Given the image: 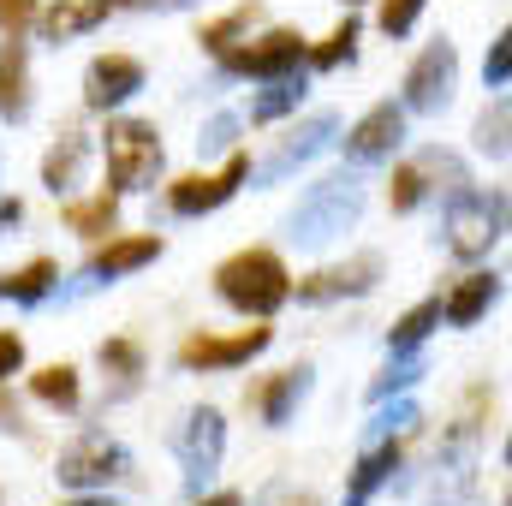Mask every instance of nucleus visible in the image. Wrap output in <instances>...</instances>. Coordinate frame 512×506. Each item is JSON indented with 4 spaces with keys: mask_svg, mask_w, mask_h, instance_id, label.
<instances>
[{
    "mask_svg": "<svg viewBox=\"0 0 512 506\" xmlns=\"http://www.w3.org/2000/svg\"><path fill=\"white\" fill-rule=\"evenodd\" d=\"M292 506H316V501H310V495H298V501H292Z\"/></svg>",
    "mask_w": 512,
    "mask_h": 506,
    "instance_id": "37998d69",
    "label": "nucleus"
},
{
    "mask_svg": "<svg viewBox=\"0 0 512 506\" xmlns=\"http://www.w3.org/2000/svg\"><path fill=\"white\" fill-rule=\"evenodd\" d=\"M173 447H179V465H185V477H191V483H203V477L221 465V453H227V423H221V411H215V405L191 411Z\"/></svg>",
    "mask_w": 512,
    "mask_h": 506,
    "instance_id": "9d476101",
    "label": "nucleus"
},
{
    "mask_svg": "<svg viewBox=\"0 0 512 506\" xmlns=\"http://www.w3.org/2000/svg\"><path fill=\"white\" fill-rule=\"evenodd\" d=\"M137 90H143V66H137L131 54H102V60L90 66V78H84V102H90V108H120Z\"/></svg>",
    "mask_w": 512,
    "mask_h": 506,
    "instance_id": "ddd939ff",
    "label": "nucleus"
},
{
    "mask_svg": "<svg viewBox=\"0 0 512 506\" xmlns=\"http://www.w3.org/2000/svg\"><path fill=\"white\" fill-rule=\"evenodd\" d=\"M435 328H441V298H423V304H411V310L393 322L387 346H393V352H417V346H423Z\"/></svg>",
    "mask_w": 512,
    "mask_h": 506,
    "instance_id": "5701e85b",
    "label": "nucleus"
},
{
    "mask_svg": "<svg viewBox=\"0 0 512 506\" xmlns=\"http://www.w3.org/2000/svg\"><path fill=\"white\" fill-rule=\"evenodd\" d=\"M203 506H245L239 495H215V501H203Z\"/></svg>",
    "mask_w": 512,
    "mask_h": 506,
    "instance_id": "a19ab883",
    "label": "nucleus"
},
{
    "mask_svg": "<svg viewBox=\"0 0 512 506\" xmlns=\"http://www.w3.org/2000/svg\"><path fill=\"white\" fill-rule=\"evenodd\" d=\"M346 6H358V0H346Z\"/></svg>",
    "mask_w": 512,
    "mask_h": 506,
    "instance_id": "c03bdc74",
    "label": "nucleus"
},
{
    "mask_svg": "<svg viewBox=\"0 0 512 506\" xmlns=\"http://www.w3.org/2000/svg\"><path fill=\"white\" fill-rule=\"evenodd\" d=\"M102 370H114V376H143L137 340H102Z\"/></svg>",
    "mask_w": 512,
    "mask_h": 506,
    "instance_id": "473e14b6",
    "label": "nucleus"
},
{
    "mask_svg": "<svg viewBox=\"0 0 512 506\" xmlns=\"http://www.w3.org/2000/svg\"><path fill=\"white\" fill-rule=\"evenodd\" d=\"M483 78H489L495 90H501V84L512 78V36H507V30H501V36L489 42V60H483Z\"/></svg>",
    "mask_w": 512,
    "mask_h": 506,
    "instance_id": "72a5a7b5",
    "label": "nucleus"
},
{
    "mask_svg": "<svg viewBox=\"0 0 512 506\" xmlns=\"http://www.w3.org/2000/svg\"><path fill=\"white\" fill-rule=\"evenodd\" d=\"M501 227H507V197L495 191V197H477V191H459L453 197V209H447V251L453 256H489V245L501 239Z\"/></svg>",
    "mask_w": 512,
    "mask_h": 506,
    "instance_id": "7ed1b4c3",
    "label": "nucleus"
},
{
    "mask_svg": "<svg viewBox=\"0 0 512 506\" xmlns=\"http://www.w3.org/2000/svg\"><path fill=\"white\" fill-rule=\"evenodd\" d=\"M352 48H358V18H346V24H340L322 48H304V60H310L316 72H334L340 60H352Z\"/></svg>",
    "mask_w": 512,
    "mask_h": 506,
    "instance_id": "cd10ccee",
    "label": "nucleus"
},
{
    "mask_svg": "<svg viewBox=\"0 0 512 506\" xmlns=\"http://www.w3.org/2000/svg\"><path fill=\"white\" fill-rule=\"evenodd\" d=\"M298 102H304V84H292V78H268V90L251 102V120H256V126H268V120L292 114Z\"/></svg>",
    "mask_w": 512,
    "mask_h": 506,
    "instance_id": "393cba45",
    "label": "nucleus"
},
{
    "mask_svg": "<svg viewBox=\"0 0 512 506\" xmlns=\"http://www.w3.org/2000/svg\"><path fill=\"white\" fill-rule=\"evenodd\" d=\"M108 173L120 191H137L161 173V137L143 120H114L108 126Z\"/></svg>",
    "mask_w": 512,
    "mask_h": 506,
    "instance_id": "20e7f679",
    "label": "nucleus"
},
{
    "mask_svg": "<svg viewBox=\"0 0 512 506\" xmlns=\"http://www.w3.org/2000/svg\"><path fill=\"white\" fill-rule=\"evenodd\" d=\"M382 280V256H352V262H340V268H322V274H310V280H298V298H310V304H322V298H346V292H370Z\"/></svg>",
    "mask_w": 512,
    "mask_h": 506,
    "instance_id": "f8f14e48",
    "label": "nucleus"
},
{
    "mask_svg": "<svg viewBox=\"0 0 512 506\" xmlns=\"http://www.w3.org/2000/svg\"><path fill=\"white\" fill-rule=\"evenodd\" d=\"M102 18H108V0H54V6L42 12V36H48V42H72V36L96 30Z\"/></svg>",
    "mask_w": 512,
    "mask_h": 506,
    "instance_id": "aec40b11",
    "label": "nucleus"
},
{
    "mask_svg": "<svg viewBox=\"0 0 512 506\" xmlns=\"http://www.w3.org/2000/svg\"><path fill=\"white\" fill-rule=\"evenodd\" d=\"M399 137H405V114L393 102H382V108H370L358 126L346 131V155L352 161H382V155H393Z\"/></svg>",
    "mask_w": 512,
    "mask_h": 506,
    "instance_id": "4468645a",
    "label": "nucleus"
},
{
    "mask_svg": "<svg viewBox=\"0 0 512 506\" xmlns=\"http://www.w3.org/2000/svg\"><path fill=\"white\" fill-rule=\"evenodd\" d=\"M310 393V370L298 364V370H280V376H268L262 387L251 393V405H256V417L262 423H286L292 417V405Z\"/></svg>",
    "mask_w": 512,
    "mask_h": 506,
    "instance_id": "2eb2a0df",
    "label": "nucleus"
},
{
    "mask_svg": "<svg viewBox=\"0 0 512 506\" xmlns=\"http://www.w3.org/2000/svg\"><path fill=\"white\" fill-rule=\"evenodd\" d=\"M114 477H126V453H120V441H108V435H84V441H72V447L60 453V483H66V489H102V483H114Z\"/></svg>",
    "mask_w": 512,
    "mask_h": 506,
    "instance_id": "1a4fd4ad",
    "label": "nucleus"
},
{
    "mask_svg": "<svg viewBox=\"0 0 512 506\" xmlns=\"http://www.w3.org/2000/svg\"><path fill=\"white\" fill-rule=\"evenodd\" d=\"M0 108L12 120L30 108V54H24L18 36H6V48H0Z\"/></svg>",
    "mask_w": 512,
    "mask_h": 506,
    "instance_id": "412c9836",
    "label": "nucleus"
},
{
    "mask_svg": "<svg viewBox=\"0 0 512 506\" xmlns=\"http://www.w3.org/2000/svg\"><path fill=\"white\" fill-rule=\"evenodd\" d=\"M393 358H399V364H393L387 376L370 381V399H376V405H382V399H393L399 387H411V381L423 376V358H417V352H393Z\"/></svg>",
    "mask_w": 512,
    "mask_h": 506,
    "instance_id": "7c9ffc66",
    "label": "nucleus"
},
{
    "mask_svg": "<svg viewBox=\"0 0 512 506\" xmlns=\"http://www.w3.org/2000/svg\"><path fill=\"white\" fill-rule=\"evenodd\" d=\"M84 161H90V137H78V131H66L54 149H48V161H42V185L54 191V197H66L78 179H84Z\"/></svg>",
    "mask_w": 512,
    "mask_h": 506,
    "instance_id": "a211bd4d",
    "label": "nucleus"
},
{
    "mask_svg": "<svg viewBox=\"0 0 512 506\" xmlns=\"http://www.w3.org/2000/svg\"><path fill=\"white\" fill-rule=\"evenodd\" d=\"M30 18H36V0H0V30L6 36H18Z\"/></svg>",
    "mask_w": 512,
    "mask_h": 506,
    "instance_id": "c9c22d12",
    "label": "nucleus"
},
{
    "mask_svg": "<svg viewBox=\"0 0 512 506\" xmlns=\"http://www.w3.org/2000/svg\"><path fill=\"white\" fill-rule=\"evenodd\" d=\"M334 131H340V120H334V114H310L304 126H292L280 143H274V149H268V161H262V179H268V185H274V179H286L292 167H304L310 155H322V149L334 143Z\"/></svg>",
    "mask_w": 512,
    "mask_h": 506,
    "instance_id": "9b49d317",
    "label": "nucleus"
},
{
    "mask_svg": "<svg viewBox=\"0 0 512 506\" xmlns=\"http://www.w3.org/2000/svg\"><path fill=\"white\" fill-rule=\"evenodd\" d=\"M274 334L268 328H239V334H191L185 346H179V364L185 370H239V364H251L256 352L268 346Z\"/></svg>",
    "mask_w": 512,
    "mask_h": 506,
    "instance_id": "6e6552de",
    "label": "nucleus"
},
{
    "mask_svg": "<svg viewBox=\"0 0 512 506\" xmlns=\"http://www.w3.org/2000/svg\"><path fill=\"white\" fill-rule=\"evenodd\" d=\"M251 18H256V0H245V6H233V12H227V18H209V24H203V30H197V42H203V48H215V54H221V48H227V42H239V36H245V30H251Z\"/></svg>",
    "mask_w": 512,
    "mask_h": 506,
    "instance_id": "bb28decb",
    "label": "nucleus"
},
{
    "mask_svg": "<svg viewBox=\"0 0 512 506\" xmlns=\"http://www.w3.org/2000/svg\"><path fill=\"white\" fill-rule=\"evenodd\" d=\"M30 393L48 399V405H60V411H72V405H78V370H72V364H48L42 376L30 381Z\"/></svg>",
    "mask_w": 512,
    "mask_h": 506,
    "instance_id": "a878e982",
    "label": "nucleus"
},
{
    "mask_svg": "<svg viewBox=\"0 0 512 506\" xmlns=\"http://www.w3.org/2000/svg\"><path fill=\"white\" fill-rule=\"evenodd\" d=\"M54 280H60V268H54L48 256H36V262H24L18 274H0V298H12V304H42V298L54 292Z\"/></svg>",
    "mask_w": 512,
    "mask_h": 506,
    "instance_id": "4be33fe9",
    "label": "nucleus"
},
{
    "mask_svg": "<svg viewBox=\"0 0 512 506\" xmlns=\"http://www.w3.org/2000/svg\"><path fill=\"white\" fill-rule=\"evenodd\" d=\"M66 506H114V501H102V495H84V501H66Z\"/></svg>",
    "mask_w": 512,
    "mask_h": 506,
    "instance_id": "79ce46f5",
    "label": "nucleus"
},
{
    "mask_svg": "<svg viewBox=\"0 0 512 506\" xmlns=\"http://www.w3.org/2000/svg\"><path fill=\"white\" fill-rule=\"evenodd\" d=\"M215 292L245 316H274L292 298V274L274 251H239L215 268Z\"/></svg>",
    "mask_w": 512,
    "mask_h": 506,
    "instance_id": "f257e3e1",
    "label": "nucleus"
},
{
    "mask_svg": "<svg viewBox=\"0 0 512 506\" xmlns=\"http://www.w3.org/2000/svg\"><path fill=\"white\" fill-rule=\"evenodd\" d=\"M18 364H24V340H18V334H0V381L12 376Z\"/></svg>",
    "mask_w": 512,
    "mask_h": 506,
    "instance_id": "e433bc0d",
    "label": "nucleus"
},
{
    "mask_svg": "<svg viewBox=\"0 0 512 506\" xmlns=\"http://www.w3.org/2000/svg\"><path fill=\"white\" fill-rule=\"evenodd\" d=\"M358 215H364V185H358L352 173L316 179V185L298 197V209H292V239H298V245H328V239H340Z\"/></svg>",
    "mask_w": 512,
    "mask_h": 506,
    "instance_id": "f03ea898",
    "label": "nucleus"
},
{
    "mask_svg": "<svg viewBox=\"0 0 512 506\" xmlns=\"http://www.w3.org/2000/svg\"><path fill=\"white\" fill-rule=\"evenodd\" d=\"M507 131H512V108H507V102H495V108L477 120V149H489L495 161H507V149H512Z\"/></svg>",
    "mask_w": 512,
    "mask_h": 506,
    "instance_id": "c85d7f7f",
    "label": "nucleus"
},
{
    "mask_svg": "<svg viewBox=\"0 0 512 506\" xmlns=\"http://www.w3.org/2000/svg\"><path fill=\"white\" fill-rule=\"evenodd\" d=\"M453 78H459V54H453V42L441 36V42H429V48L417 54V66L405 72V108L441 114L447 96H453Z\"/></svg>",
    "mask_w": 512,
    "mask_h": 506,
    "instance_id": "0eeeda50",
    "label": "nucleus"
},
{
    "mask_svg": "<svg viewBox=\"0 0 512 506\" xmlns=\"http://www.w3.org/2000/svg\"><path fill=\"white\" fill-rule=\"evenodd\" d=\"M417 12H423V0H382V30L387 36H405L417 24Z\"/></svg>",
    "mask_w": 512,
    "mask_h": 506,
    "instance_id": "f704fd0d",
    "label": "nucleus"
},
{
    "mask_svg": "<svg viewBox=\"0 0 512 506\" xmlns=\"http://www.w3.org/2000/svg\"><path fill=\"white\" fill-rule=\"evenodd\" d=\"M417 173H423V179H435V185H441L447 197H459V191L471 185V179H465V167H459V161H453L447 149H429V155L417 161Z\"/></svg>",
    "mask_w": 512,
    "mask_h": 506,
    "instance_id": "c756f323",
    "label": "nucleus"
},
{
    "mask_svg": "<svg viewBox=\"0 0 512 506\" xmlns=\"http://www.w3.org/2000/svg\"><path fill=\"white\" fill-rule=\"evenodd\" d=\"M245 179H251V155H227L221 173H185V179H173V185H167V209H173V215H209V209H221Z\"/></svg>",
    "mask_w": 512,
    "mask_h": 506,
    "instance_id": "423d86ee",
    "label": "nucleus"
},
{
    "mask_svg": "<svg viewBox=\"0 0 512 506\" xmlns=\"http://www.w3.org/2000/svg\"><path fill=\"white\" fill-rule=\"evenodd\" d=\"M18 221H24V203H18V197H0V233L18 227Z\"/></svg>",
    "mask_w": 512,
    "mask_h": 506,
    "instance_id": "58836bf2",
    "label": "nucleus"
},
{
    "mask_svg": "<svg viewBox=\"0 0 512 506\" xmlns=\"http://www.w3.org/2000/svg\"><path fill=\"white\" fill-rule=\"evenodd\" d=\"M161 256V239L155 233H137V239H108L102 251L90 256V274L96 280H120L131 268H143V262H155Z\"/></svg>",
    "mask_w": 512,
    "mask_h": 506,
    "instance_id": "dca6fc26",
    "label": "nucleus"
},
{
    "mask_svg": "<svg viewBox=\"0 0 512 506\" xmlns=\"http://www.w3.org/2000/svg\"><path fill=\"white\" fill-rule=\"evenodd\" d=\"M501 298V280L495 274H465L459 286H453V298L441 304V322H453V328H471L489 304Z\"/></svg>",
    "mask_w": 512,
    "mask_h": 506,
    "instance_id": "6ab92c4d",
    "label": "nucleus"
},
{
    "mask_svg": "<svg viewBox=\"0 0 512 506\" xmlns=\"http://www.w3.org/2000/svg\"><path fill=\"white\" fill-rule=\"evenodd\" d=\"M423 197H429V179L417 173V161H411V167H393V185H387V203H393V209L405 215V209H417Z\"/></svg>",
    "mask_w": 512,
    "mask_h": 506,
    "instance_id": "2f4dec72",
    "label": "nucleus"
},
{
    "mask_svg": "<svg viewBox=\"0 0 512 506\" xmlns=\"http://www.w3.org/2000/svg\"><path fill=\"white\" fill-rule=\"evenodd\" d=\"M399 471V435H382L364 459H358V471H352V489H346V506H370V495L382 489L387 477Z\"/></svg>",
    "mask_w": 512,
    "mask_h": 506,
    "instance_id": "f3484780",
    "label": "nucleus"
},
{
    "mask_svg": "<svg viewBox=\"0 0 512 506\" xmlns=\"http://www.w3.org/2000/svg\"><path fill=\"white\" fill-rule=\"evenodd\" d=\"M114 215H120V197L114 191H102V197H90V203H66V227L72 233H114Z\"/></svg>",
    "mask_w": 512,
    "mask_h": 506,
    "instance_id": "b1692460",
    "label": "nucleus"
},
{
    "mask_svg": "<svg viewBox=\"0 0 512 506\" xmlns=\"http://www.w3.org/2000/svg\"><path fill=\"white\" fill-rule=\"evenodd\" d=\"M233 131H239V120H233V114H221L215 126L203 131V143H233Z\"/></svg>",
    "mask_w": 512,
    "mask_h": 506,
    "instance_id": "4c0bfd02",
    "label": "nucleus"
},
{
    "mask_svg": "<svg viewBox=\"0 0 512 506\" xmlns=\"http://www.w3.org/2000/svg\"><path fill=\"white\" fill-rule=\"evenodd\" d=\"M0 429H18V399L12 393H0Z\"/></svg>",
    "mask_w": 512,
    "mask_h": 506,
    "instance_id": "ea45409f",
    "label": "nucleus"
},
{
    "mask_svg": "<svg viewBox=\"0 0 512 506\" xmlns=\"http://www.w3.org/2000/svg\"><path fill=\"white\" fill-rule=\"evenodd\" d=\"M298 60H304V36H298V30H268V36L245 42V48H239V42L221 48V66H227L233 78H292Z\"/></svg>",
    "mask_w": 512,
    "mask_h": 506,
    "instance_id": "39448f33",
    "label": "nucleus"
}]
</instances>
